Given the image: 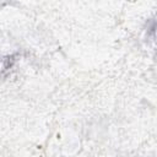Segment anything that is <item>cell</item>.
<instances>
[{"label":"cell","instance_id":"cell-1","mask_svg":"<svg viewBox=\"0 0 157 157\" xmlns=\"http://www.w3.org/2000/svg\"><path fill=\"white\" fill-rule=\"evenodd\" d=\"M145 43L148 48L157 53V16L147 23L145 29Z\"/></svg>","mask_w":157,"mask_h":157}]
</instances>
